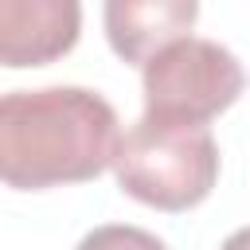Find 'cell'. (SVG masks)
<instances>
[{
  "label": "cell",
  "instance_id": "cell-1",
  "mask_svg": "<svg viewBox=\"0 0 250 250\" xmlns=\"http://www.w3.org/2000/svg\"><path fill=\"white\" fill-rule=\"evenodd\" d=\"M117 113L86 86L0 94V184L43 191L102 176L117 160Z\"/></svg>",
  "mask_w": 250,
  "mask_h": 250
},
{
  "label": "cell",
  "instance_id": "cell-2",
  "mask_svg": "<svg viewBox=\"0 0 250 250\" xmlns=\"http://www.w3.org/2000/svg\"><path fill=\"white\" fill-rule=\"evenodd\" d=\"M113 176L137 203L156 211H188L203 203L219 180V145L207 125L141 113L117 145Z\"/></svg>",
  "mask_w": 250,
  "mask_h": 250
},
{
  "label": "cell",
  "instance_id": "cell-3",
  "mask_svg": "<svg viewBox=\"0 0 250 250\" xmlns=\"http://www.w3.org/2000/svg\"><path fill=\"white\" fill-rule=\"evenodd\" d=\"M242 86H246V74L234 51L199 35L168 43L141 66L145 113L164 121L207 125L215 113L238 102Z\"/></svg>",
  "mask_w": 250,
  "mask_h": 250
},
{
  "label": "cell",
  "instance_id": "cell-4",
  "mask_svg": "<svg viewBox=\"0 0 250 250\" xmlns=\"http://www.w3.org/2000/svg\"><path fill=\"white\" fill-rule=\"evenodd\" d=\"M82 31L74 0H0V66H43L66 55Z\"/></svg>",
  "mask_w": 250,
  "mask_h": 250
},
{
  "label": "cell",
  "instance_id": "cell-5",
  "mask_svg": "<svg viewBox=\"0 0 250 250\" xmlns=\"http://www.w3.org/2000/svg\"><path fill=\"white\" fill-rule=\"evenodd\" d=\"M195 16V0H109L102 8L109 47L117 51V59L137 66H145L168 43L188 39Z\"/></svg>",
  "mask_w": 250,
  "mask_h": 250
},
{
  "label": "cell",
  "instance_id": "cell-6",
  "mask_svg": "<svg viewBox=\"0 0 250 250\" xmlns=\"http://www.w3.org/2000/svg\"><path fill=\"white\" fill-rule=\"evenodd\" d=\"M74 250H168L156 234L141 230V227H129V223H105V227H94L90 234H82V242Z\"/></svg>",
  "mask_w": 250,
  "mask_h": 250
},
{
  "label": "cell",
  "instance_id": "cell-7",
  "mask_svg": "<svg viewBox=\"0 0 250 250\" xmlns=\"http://www.w3.org/2000/svg\"><path fill=\"white\" fill-rule=\"evenodd\" d=\"M219 250H250V227L230 230V234L223 238V246H219Z\"/></svg>",
  "mask_w": 250,
  "mask_h": 250
}]
</instances>
